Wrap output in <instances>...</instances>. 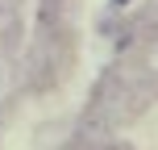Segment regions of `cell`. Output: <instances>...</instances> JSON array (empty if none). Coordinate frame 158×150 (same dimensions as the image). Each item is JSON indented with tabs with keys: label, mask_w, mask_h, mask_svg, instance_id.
<instances>
[{
	"label": "cell",
	"mask_w": 158,
	"mask_h": 150,
	"mask_svg": "<svg viewBox=\"0 0 158 150\" xmlns=\"http://www.w3.org/2000/svg\"><path fill=\"white\" fill-rule=\"evenodd\" d=\"M121 4H125V0H121Z\"/></svg>",
	"instance_id": "cell-1"
}]
</instances>
